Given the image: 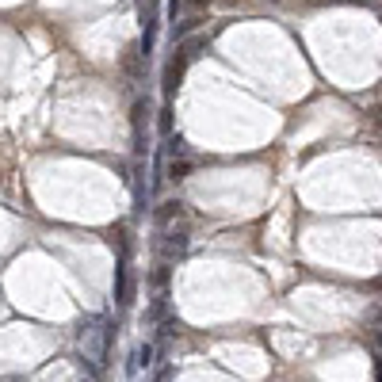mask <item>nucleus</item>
Listing matches in <instances>:
<instances>
[{
  "instance_id": "1",
  "label": "nucleus",
  "mask_w": 382,
  "mask_h": 382,
  "mask_svg": "<svg viewBox=\"0 0 382 382\" xmlns=\"http://www.w3.org/2000/svg\"><path fill=\"white\" fill-rule=\"evenodd\" d=\"M107 344H111V325H107V318L80 321L77 348H80V363L88 367V371H99V367L107 363Z\"/></svg>"
},
{
  "instance_id": "2",
  "label": "nucleus",
  "mask_w": 382,
  "mask_h": 382,
  "mask_svg": "<svg viewBox=\"0 0 382 382\" xmlns=\"http://www.w3.org/2000/svg\"><path fill=\"white\" fill-rule=\"evenodd\" d=\"M115 302H119V306H130V302H134L130 264H126V241H123V252H119V264H115Z\"/></svg>"
},
{
  "instance_id": "3",
  "label": "nucleus",
  "mask_w": 382,
  "mask_h": 382,
  "mask_svg": "<svg viewBox=\"0 0 382 382\" xmlns=\"http://www.w3.org/2000/svg\"><path fill=\"white\" fill-rule=\"evenodd\" d=\"M157 252H160V256H165V260H176V256H184V252H187V233H184V230H169V233H165V237L157 241Z\"/></svg>"
},
{
  "instance_id": "4",
  "label": "nucleus",
  "mask_w": 382,
  "mask_h": 382,
  "mask_svg": "<svg viewBox=\"0 0 382 382\" xmlns=\"http://www.w3.org/2000/svg\"><path fill=\"white\" fill-rule=\"evenodd\" d=\"M184 218V203L180 199H169V203H160L157 211H153V222L160 226V230H169L172 222H180Z\"/></svg>"
},
{
  "instance_id": "5",
  "label": "nucleus",
  "mask_w": 382,
  "mask_h": 382,
  "mask_svg": "<svg viewBox=\"0 0 382 382\" xmlns=\"http://www.w3.org/2000/svg\"><path fill=\"white\" fill-rule=\"evenodd\" d=\"M184 65H187V58L176 50V58H172V62L165 65V96H172V92H176L180 77H184Z\"/></svg>"
},
{
  "instance_id": "6",
  "label": "nucleus",
  "mask_w": 382,
  "mask_h": 382,
  "mask_svg": "<svg viewBox=\"0 0 382 382\" xmlns=\"http://www.w3.org/2000/svg\"><path fill=\"white\" fill-rule=\"evenodd\" d=\"M142 58H145V53H142V46H138V43L126 46V50H123V69L130 73V77H142Z\"/></svg>"
},
{
  "instance_id": "7",
  "label": "nucleus",
  "mask_w": 382,
  "mask_h": 382,
  "mask_svg": "<svg viewBox=\"0 0 382 382\" xmlns=\"http://www.w3.org/2000/svg\"><path fill=\"white\" fill-rule=\"evenodd\" d=\"M150 123V99L134 104V142H142V126Z\"/></svg>"
},
{
  "instance_id": "8",
  "label": "nucleus",
  "mask_w": 382,
  "mask_h": 382,
  "mask_svg": "<svg viewBox=\"0 0 382 382\" xmlns=\"http://www.w3.org/2000/svg\"><path fill=\"white\" fill-rule=\"evenodd\" d=\"M199 23H203V16H187V19H180V23H172V43H180V38H187L191 31H199Z\"/></svg>"
},
{
  "instance_id": "9",
  "label": "nucleus",
  "mask_w": 382,
  "mask_h": 382,
  "mask_svg": "<svg viewBox=\"0 0 382 382\" xmlns=\"http://www.w3.org/2000/svg\"><path fill=\"white\" fill-rule=\"evenodd\" d=\"M203 50H206V38H203V35H195V38H180V53H184L187 62H195Z\"/></svg>"
},
{
  "instance_id": "10",
  "label": "nucleus",
  "mask_w": 382,
  "mask_h": 382,
  "mask_svg": "<svg viewBox=\"0 0 382 382\" xmlns=\"http://www.w3.org/2000/svg\"><path fill=\"white\" fill-rule=\"evenodd\" d=\"M134 359H138V367H153V344H138Z\"/></svg>"
},
{
  "instance_id": "11",
  "label": "nucleus",
  "mask_w": 382,
  "mask_h": 382,
  "mask_svg": "<svg viewBox=\"0 0 382 382\" xmlns=\"http://www.w3.org/2000/svg\"><path fill=\"white\" fill-rule=\"evenodd\" d=\"M187 172H191V165H187V160H172V165H169V176L172 180H184Z\"/></svg>"
},
{
  "instance_id": "12",
  "label": "nucleus",
  "mask_w": 382,
  "mask_h": 382,
  "mask_svg": "<svg viewBox=\"0 0 382 382\" xmlns=\"http://www.w3.org/2000/svg\"><path fill=\"white\" fill-rule=\"evenodd\" d=\"M165 153H169V157L176 160L180 153H184V142H180V138H169V150H165Z\"/></svg>"
},
{
  "instance_id": "13",
  "label": "nucleus",
  "mask_w": 382,
  "mask_h": 382,
  "mask_svg": "<svg viewBox=\"0 0 382 382\" xmlns=\"http://www.w3.org/2000/svg\"><path fill=\"white\" fill-rule=\"evenodd\" d=\"M180 8H184V0H172V4H169V16H172V23H176V16H180Z\"/></svg>"
},
{
  "instance_id": "14",
  "label": "nucleus",
  "mask_w": 382,
  "mask_h": 382,
  "mask_svg": "<svg viewBox=\"0 0 382 382\" xmlns=\"http://www.w3.org/2000/svg\"><path fill=\"white\" fill-rule=\"evenodd\" d=\"M169 379H172V371L165 367V371H157V379H153V382H169Z\"/></svg>"
},
{
  "instance_id": "15",
  "label": "nucleus",
  "mask_w": 382,
  "mask_h": 382,
  "mask_svg": "<svg viewBox=\"0 0 382 382\" xmlns=\"http://www.w3.org/2000/svg\"><path fill=\"white\" fill-rule=\"evenodd\" d=\"M203 4H211V0H187V8H195V12L203 8Z\"/></svg>"
},
{
  "instance_id": "16",
  "label": "nucleus",
  "mask_w": 382,
  "mask_h": 382,
  "mask_svg": "<svg viewBox=\"0 0 382 382\" xmlns=\"http://www.w3.org/2000/svg\"><path fill=\"white\" fill-rule=\"evenodd\" d=\"M374 379L382 382V359H374Z\"/></svg>"
},
{
  "instance_id": "17",
  "label": "nucleus",
  "mask_w": 382,
  "mask_h": 382,
  "mask_svg": "<svg viewBox=\"0 0 382 382\" xmlns=\"http://www.w3.org/2000/svg\"><path fill=\"white\" fill-rule=\"evenodd\" d=\"M379 119H382V111H379Z\"/></svg>"
},
{
  "instance_id": "18",
  "label": "nucleus",
  "mask_w": 382,
  "mask_h": 382,
  "mask_svg": "<svg viewBox=\"0 0 382 382\" xmlns=\"http://www.w3.org/2000/svg\"><path fill=\"white\" fill-rule=\"evenodd\" d=\"M84 382H92V379H84Z\"/></svg>"
}]
</instances>
